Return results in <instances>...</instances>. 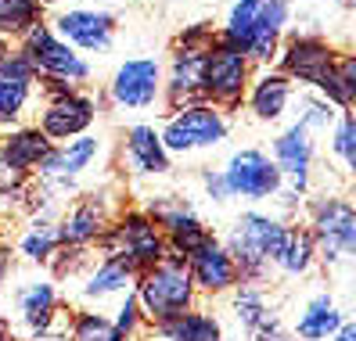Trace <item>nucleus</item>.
Returning a JSON list of instances; mask_svg holds the SVG:
<instances>
[{"label":"nucleus","mask_w":356,"mask_h":341,"mask_svg":"<svg viewBox=\"0 0 356 341\" xmlns=\"http://www.w3.org/2000/svg\"><path fill=\"white\" fill-rule=\"evenodd\" d=\"M97 255H112V259H122L134 273L152 269L155 263H162L165 255V238L155 226V219L144 212L140 205H122L115 212V219L108 223V230L101 233V241L94 244Z\"/></svg>","instance_id":"nucleus-5"},{"label":"nucleus","mask_w":356,"mask_h":341,"mask_svg":"<svg viewBox=\"0 0 356 341\" xmlns=\"http://www.w3.org/2000/svg\"><path fill=\"white\" fill-rule=\"evenodd\" d=\"M162 147L170 151V158H195L205 151H216V147L230 137V119L223 108L209 101L198 104H184V108H173L162 122Z\"/></svg>","instance_id":"nucleus-6"},{"label":"nucleus","mask_w":356,"mask_h":341,"mask_svg":"<svg viewBox=\"0 0 356 341\" xmlns=\"http://www.w3.org/2000/svg\"><path fill=\"white\" fill-rule=\"evenodd\" d=\"M317 266V251H313V241L302 223H291L284 241L277 248V255L270 259V276H281V281H306L313 276Z\"/></svg>","instance_id":"nucleus-26"},{"label":"nucleus","mask_w":356,"mask_h":341,"mask_svg":"<svg viewBox=\"0 0 356 341\" xmlns=\"http://www.w3.org/2000/svg\"><path fill=\"white\" fill-rule=\"evenodd\" d=\"M259 8H263V0H234V8L227 11V22L216 33V40L227 44V47H234V51H241L248 33H252V26H256V18H259Z\"/></svg>","instance_id":"nucleus-36"},{"label":"nucleus","mask_w":356,"mask_h":341,"mask_svg":"<svg viewBox=\"0 0 356 341\" xmlns=\"http://www.w3.org/2000/svg\"><path fill=\"white\" fill-rule=\"evenodd\" d=\"M296 219H284L281 212H263V208H245L223 233V248L230 251L241 281L248 284H266L270 288V259L277 255L288 226Z\"/></svg>","instance_id":"nucleus-3"},{"label":"nucleus","mask_w":356,"mask_h":341,"mask_svg":"<svg viewBox=\"0 0 356 341\" xmlns=\"http://www.w3.org/2000/svg\"><path fill=\"white\" fill-rule=\"evenodd\" d=\"M227 298H230V316H234V324L245 334V341H270V338L288 334L284 319L277 313V302H274V294H270L266 284L241 281Z\"/></svg>","instance_id":"nucleus-17"},{"label":"nucleus","mask_w":356,"mask_h":341,"mask_svg":"<svg viewBox=\"0 0 356 341\" xmlns=\"http://www.w3.org/2000/svg\"><path fill=\"white\" fill-rule=\"evenodd\" d=\"M162 238H165V251L170 255H180V259H187L195 248H202L209 238H213V226H209L195 208H184L177 212L173 219H165L162 226Z\"/></svg>","instance_id":"nucleus-29"},{"label":"nucleus","mask_w":356,"mask_h":341,"mask_svg":"<svg viewBox=\"0 0 356 341\" xmlns=\"http://www.w3.org/2000/svg\"><path fill=\"white\" fill-rule=\"evenodd\" d=\"M306 233L317 251V266L327 273H349L356 259V208L346 190H309L302 201Z\"/></svg>","instance_id":"nucleus-1"},{"label":"nucleus","mask_w":356,"mask_h":341,"mask_svg":"<svg viewBox=\"0 0 356 341\" xmlns=\"http://www.w3.org/2000/svg\"><path fill=\"white\" fill-rule=\"evenodd\" d=\"M327 341H356V324H353V319H342V327L334 331Z\"/></svg>","instance_id":"nucleus-40"},{"label":"nucleus","mask_w":356,"mask_h":341,"mask_svg":"<svg viewBox=\"0 0 356 341\" xmlns=\"http://www.w3.org/2000/svg\"><path fill=\"white\" fill-rule=\"evenodd\" d=\"M8 241V233H4V223H0V244H4Z\"/></svg>","instance_id":"nucleus-44"},{"label":"nucleus","mask_w":356,"mask_h":341,"mask_svg":"<svg viewBox=\"0 0 356 341\" xmlns=\"http://www.w3.org/2000/svg\"><path fill=\"white\" fill-rule=\"evenodd\" d=\"M317 94L334 104L339 112H353V101H356V54H339L334 69L317 83Z\"/></svg>","instance_id":"nucleus-30"},{"label":"nucleus","mask_w":356,"mask_h":341,"mask_svg":"<svg viewBox=\"0 0 356 341\" xmlns=\"http://www.w3.org/2000/svg\"><path fill=\"white\" fill-rule=\"evenodd\" d=\"M342 319H349V309L334 298V291H313L306 302L299 306L296 319H291V338L299 341H327L334 331L342 327Z\"/></svg>","instance_id":"nucleus-24"},{"label":"nucleus","mask_w":356,"mask_h":341,"mask_svg":"<svg viewBox=\"0 0 356 341\" xmlns=\"http://www.w3.org/2000/svg\"><path fill=\"white\" fill-rule=\"evenodd\" d=\"M220 173L227 180L230 201H245L248 208H259L266 201L274 205L284 190L277 165L263 147H238V151H230V158L220 165Z\"/></svg>","instance_id":"nucleus-8"},{"label":"nucleus","mask_w":356,"mask_h":341,"mask_svg":"<svg viewBox=\"0 0 356 341\" xmlns=\"http://www.w3.org/2000/svg\"><path fill=\"white\" fill-rule=\"evenodd\" d=\"M288 22H291V4H288V0H263L259 18H256L252 33H248L241 54L252 61V65L266 69L270 61L277 58V51H281V40H284Z\"/></svg>","instance_id":"nucleus-23"},{"label":"nucleus","mask_w":356,"mask_h":341,"mask_svg":"<svg viewBox=\"0 0 356 341\" xmlns=\"http://www.w3.org/2000/svg\"><path fill=\"white\" fill-rule=\"evenodd\" d=\"M119 208H122V201L115 198L112 187L79 190L58 216L61 248H94L101 241V233L108 230V223L115 219Z\"/></svg>","instance_id":"nucleus-9"},{"label":"nucleus","mask_w":356,"mask_h":341,"mask_svg":"<svg viewBox=\"0 0 356 341\" xmlns=\"http://www.w3.org/2000/svg\"><path fill=\"white\" fill-rule=\"evenodd\" d=\"M334 4H339V8H353V0H334Z\"/></svg>","instance_id":"nucleus-43"},{"label":"nucleus","mask_w":356,"mask_h":341,"mask_svg":"<svg viewBox=\"0 0 356 341\" xmlns=\"http://www.w3.org/2000/svg\"><path fill=\"white\" fill-rule=\"evenodd\" d=\"M40 22L44 8L36 0H0V40H22Z\"/></svg>","instance_id":"nucleus-33"},{"label":"nucleus","mask_w":356,"mask_h":341,"mask_svg":"<svg viewBox=\"0 0 356 341\" xmlns=\"http://www.w3.org/2000/svg\"><path fill=\"white\" fill-rule=\"evenodd\" d=\"M209 47H184L177 44L170 72H162V101L165 108H184V104H198L202 97V65H205Z\"/></svg>","instance_id":"nucleus-21"},{"label":"nucleus","mask_w":356,"mask_h":341,"mask_svg":"<svg viewBox=\"0 0 356 341\" xmlns=\"http://www.w3.org/2000/svg\"><path fill=\"white\" fill-rule=\"evenodd\" d=\"M184 266H187V276H191L198 298H227L241 284V273H238L234 259H230V251L223 248V241L216 233L202 248H195L187 255Z\"/></svg>","instance_id":"nucleus-19"},{"label":"nucleus","mask_w":356,"mask_h":341,"mask_svg":"<svg viewBox=\"0 0 356 341\" xmlns=\"http://www.w3.org/2000/svg\"><path fill=\"white\" fill-rule=\"evenodd\" d=\"M198 187H202V198H205L209 205H227V201H230L227 180H223L220 169H213V165L198 169Z\"/></svg>","instance_id":"nucleus-39"},{"label":"nucleus","mask_w":356,"mask_h":341,"mask_svg":"<svg viewBox=\"0 0 356 341\" xmlns=\"http://www.w3.org/2000/svg\"><path fill=\"white\" fill-rule=\"evenodd\" d=\"M327 155L339 169V176L349 183L353 169H356V122H353V112H339L327 130Z\"/></svg>","instance_id":"nucleus-31"},{"label":"nucleus","mask_w":356,"mask_h":341,"mask_svg":"<svg viewBox=\"0 0 356 341\" xmlns=\"http://www.w3.org/2000/svg\"><path fill=\"white\" fill-rule=\"evenodd\" d=\"M61 309H65V294H61V284L47 273V266H11L4 281V316L18 341L40 334Z\"/></svg>","instance_id":"nucleus-2"},{"label":"nucleus","mask_w":356,"mask_h":341,"mask_svg":"<svg viewBox=\"0 0 356 341\" xmlns=\"http://www.w3.org/2000/svg\"><path fill=\"white\" fill-rule=\"evenodd\" d=\"M266 155L274 158L277 173H281V183H284L281 194L306 201L309 190H313V180H317V137H313L302 122L291 119L284 130L270 140Z\"/></svg>","instance_id":"nucleus-10"},{"label":"nucleus","mask_w":356,"mask_h":341,"mask_svg":"<svg viewBox=\"0 0 356 341\" xmlns=\"http://www.w3.org/2000/svg\"><path fill=\"white\" fill-rule=\"evenodd\" d=\"M101 155H104V137H97L90 130V133H83V137L51 144L47 158L40 162V169H36L33 176L44 183L61 205H69V198L79 194V180L101 162Z\"/></svg>","instance_id":"nucleus-7"},{"label":"nucleus","mask_w":356,"mask_h":341,"mask_svg":"<svg viewBox=\"0 0 356 341\" xmlns=\"http://www.w3.org/2000/svg\"><path fill=\"white\" fill-rule=\"evenodd\" d=\"M51 29L79 54H101L115 40V15L101 8H65L54 15Z\"/></svg>","instance_id":"nucleus-20"},{"label":"nucleus","mask_w":356,"mask_h":341,"mask_svg":"<svg viewBox=\"0 0 356 341\" xmlns=\"http://www.w3.org/2000/svg\"><path fill=\"white\" fill-rule=\"evenodd\" d=\"M134 298L140 306V316H144V327H155V324H165L187 309L202 306V298L187 276V266L180 255H165L162 263H155L152 269L137 273L134 281Z\"/></svg>","instance_id":"nucleus-4"},{"label":"nucleus","mask_w":356,"mask_h":341,"mask_svg":"<svg viewBox=\"0 0 356 341\" xmlns=\"http://www.w3.org/2000/svg\"><path fill=\"white\" fill-rule=\"evenodd\" d=\"M69 341H127L108 313L101 309H72V319H69Z\"/></svg>","instance_id":"nucleus-34"},{"label":"nucleus","mask_w":356,"mask_h":341,"mask_svg":"<svg viewBox=\"0 0 356 341\" xmlns=\"http://www.w3.org/2000/svg\"><path fill=\"white\" fill-rule=\"evenodd\" d=\"M291 97H296V83H291L284 72L277 69H259L248 79V90H245V108L256 122H281L291 108Z\"/></svg>","instance_id":"nucleus-22"},{"label":"nucleus","mask_w":356,"mask_h":341,"mask_svg":"<svg viewBox=\"0 0 356 341\" xmlns=\"http://www.w3.org/2000/svg\"><path fill=\"white\" fill-rule=\"evenodd\" d=\"M342 51H334L331 40L317 36V33H299L281 44L277 51V72H284L299 90H317V83L334 69Z\"/></svg>","instance_id":"nucleus-14"},{"label":"nucleus","mask_w":356,"mask_h":341,"mask_svg":"<svg viewBox=\"0 0 356 341\" xmlns=\"http://www.w3.org/2000/svg\"><path fill=\"white\" fill-rule=\"evenodd\" d=\"M291 104H296V122H302L313 137L327 133L331 122H334V115H339V108H334V104H327L317 90H299L296 97H291Z\"/></svg>","instance_id":"nucleus-35"},{"label":"nucleus","mask_w":356,"mask_h":341,"mask_svg":"<svg viewBox=\"0 0 356 341\" xmlns=\"http://www.w3.org/2000/svg\"><path fill=\"white\" fill-rule=\"evenodd\" d=\"M40 8H61V4H69V0H36Z\"/></svg>","instance_id":"nucleus-41"},{"label":"nucleus","mask_w":356,"mask_h":341,"mask_svg":"<svg viewBox=\"0 0 356 341\" xmlns=\"http://www.w3.org/2000/svg\"><path fill=\"white\" fill-rule=\"evenodd\" d=\"M119 165L130 180H165L173 173V158L162 147V137L152 122H134L122 133Z\"/></svg>","instance_id":"nucleus-18"},{"label":"nucleus","mask_w":356,"mask_h":341,"mask_svg":"<svg viewBox=\"0 0 356 341\" xmlns=\"http://www.w3.org/2000/svg\"><path fill=\"white\" fill-rule=\"evenodd\" d=\"M134 281H137V273L122 259L94 255V263L65 288V302L72 309H101L104 313V306H115L122 294L134 291Z\"/></svg>","instance_id":"nucleus-13"},{"label":"nucleus","mask_w":356,"mask_h":341,"mask_svg":"<svg viewBox=\"0 0 356 341\" xmlns=\"http://www.w3.org/2000/svg\"><path fill=\"white\" fill-rule=\"evenodd\" d=\"M0 76L15 79V83H26V87H36V69H33V61L26 58L22 47H11L4 54V61H0Z\"/></svg>","instance_id":"nucleus-38"},{"label":"nucleus","mask_w":356,"mask_h":341,"mask_svg":"<svg viewBox=\"0 0 356 341\" xmlns=\"http://www.w3.org/2000/svg\"><path fill=\"white\" fill-rule=\"evenodd\" d=\"M97 101L83 90H61V94H47L44 104L36 112V126L51 144H61V140H72V137H83L94 130L97 122Z\"/></svg>","instance_id":"nucleus-15"},{"label":"nucleus","mask_w":356,"mask_h":341,"mask_svg":"<svg viewBox=\"0 0 356 341\" xmlns=\"http://www.w3.org/2000/svg\"><path fill=\"white\" fill-rule=\"evenodd\" d=\"M252 61H248L241 51L216 44L205 51V65H202V97L209 104H216L223 112H238L245 90H248V79H252Z\"/></svg>","instance_id":"nucleus-12"},{"label":"nucleus","mask_w":356,"mask_h":341,"mask_svg":"<svg viewBox=\"0 0 356 341\" xmlns=\"http://www.w3.org/2000/svg\"><path fill=\"white\" fill-rule=\"evenodd\" d=\"M47 151H51V140L40 133L36 122H22V126H15V130L0 133V155L8 158L11 169H18V173H26V176L36 173L40 162L47 158Z\"/></svg>","instance_id":"nucleus-27"},{"label":"nucleus","mask_w":356,"mask_h":341,"mask_svg":"<svg viewBox=\"0 0 356 341\" xmlns=\"http://www.w3.org/2000/svg\"><path fill=\"white\" fill-rule=\"evenodd\" d=\"M18 47H22L26 58L33 61L36 79H61V83H69V87H83V83L94 76L90 61L79 51H72L47 22L33 26L22 40H18Z\"/></svg>","instance_id":"nucleus-11"},{"label":"nucleus","mask_w":356,"mask_h":341,"mask_svg":"<svg viewBox=\"0 0 356 341\" xmlns=\"http://www.w3.org/2000/svg\"><path fill=\"white\" fill-rule=\"evenodd\" d=\"M140 341H227V331L216 313H209L205 306H195L173 319H165V324L144 327Z\"/></svg>","instance_id":"nucleus-25"},{"label":"nucleus","mask_w":356,"mask_h":341,"mask_svg":"<svg viewBox=\"0 0 356 341\" xmlns=\"http://www.w3.org/2000/svg\"><path fill=\"white\" fill-rule=\"evenodd\" d=\"M108 316H112L115 331L127 338V341H140V334H144V316H140V306H137L134 291H130V294H122L119 302L108 309Z\"/></svg>","instance_id":"nucleus-37"},{"label":"nucleus","mask_w":356,"mask_h":341,"mask_svg":"<svg viewBox=\"0 0 356 341\" xmlns=\"http://www.w3.org/2000/svg\"><path fill=\"white\" fill-rule=\"evenodd\" d=\"M108 104L119 112H148L162 104V65L155 58H130L108 83Z\"/></svg>","instance_id":"nucleus-16"},{"label":"nucleus","mask_w":356,"mask_h":341,"mask_svg":"<svg viewBox=\"0 0 356 341\" xmlns=\"http://www.w3.org/2000/svg\"><path fill=\"white\" fill-rule=\"evenodd\" d=\"M58 248H61L58 219H47V216H29L26 226L18 230L15 244H11V251H15L26 266H47V263L54 259Z\"/></svg>","instance_id":"nucleus-28"},{"label":"nucleus","mask_w":356,"mask_h":341,"mask_svg":"<svg viewBox=\"0 0 356 341\" xmlns=\"http://www.w3.org/2000/svg\"><path fill=\"white\" fill-rule=\"evenodd\" d=\"M270 341H299V338H291V334H281V338H270Z\"/></svg>","instance_id":"nucleus-42"},{"label":"nucleus","mask_w":356,"mask_h":341,"mask_svg":"<svg viewBox=\"0 0 356 341\" xmlns=\"http://www.w3.org/2000/svg\"><path fill=\"white\" fill-rule=\"evenodd\" d=\"M33 101H36V87H26V83H15V79L0 76V133L29 122Z\"/></svg>","instance_id":"nucleus-32"}]
</instances>
